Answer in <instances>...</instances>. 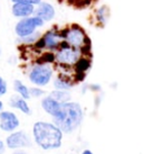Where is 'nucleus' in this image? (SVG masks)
I'll list each match as a JSON object with an SVG mask.
<instances>
[{
	"mask_svg": "<svg viewBox=\"0 0 143 154\" xmlns=\"http://www.w3.org/2000/svg\"><path fill=\"white\" fill-rule=\"evenodd\" d=\"M34 140L42 150H55L62 145L63 132L51 123L37 122L33 127Z\"/></svg>",
	"mask_w": 143,
	"mask_h": 154,
	"instance_id": "1",
	"label": "nucleus"
},
{
	"mask_svg": "<svg viewBox=\"0 0 143 154\" xmlns=\"http://www.w3.org/2000/svg\"><path fill=\"white\" fill-rule=\"evenodd\" d=\"M54 118V124L62 132L71 133L78 127L83 119V110L78 103H64Z\"/></svg>",
	"mask_w": 143,
	"mask_h": 154,
	"instance_id": "2",
	"label": "nucleus"
},
{
	"mask_svg": "<svg viewBox=\"0 0 143 154\" xmlns=\"http://www.w3.org/2000/svg\"><path fill=\"white\" fill-rule=\"evenodd\" d=\"M53 77V69L49 64L36 63L30 68L28 72L29 81L36 87H45L51 80Z\"/></svg>",
	"mask_w": 143,
	"mask_h": 154,
	"instance_id": "3",
	"label": "nucleus"
},
{
	"mask_svg": "<svg viewBox=\"0 0 143 154\" xmlns=\"http://www.w3.org/2000/svg\"><path fill=\"white\" fill-rule=\"evenodd\" d=\"M45 23L37 16H30V17L21 18L18 19L17 24L15 25V33L17 37H26L28 35H31L33 33L37 32V28H40L44 26Z\"/></svg>",
	"mask_w": 143,
	"mask_h": 154,
	"instance_id": "4",
	"label": "nucleus"
},
{
	"mask_svg": "<svg viewBox=\"0 0 143 154\" xmlns=\"http://www.w3.org/2000/svg\"><path fill=\"white\" fill-rule=\"evenodd\" d=\"M64 41L73 48L80 50L86 44H91V41L86 36L84 30L77 25H73L71 28H67V34Z\"/></svg>",
	"mask_w": 143,
	"mask_h": 154,
	"instance_id": "5",
	"label": "nucleus"
},
{
	"mask_svg": "<svg viewBox=\"0 0 143 154\" xmlns=\"http://www.w3.org/2000/svg\"><path fill=\"white\" fill-rule=\"evenodd\" d=\"M31 141L28 134L24 131H15L6 138V147L10 150H19L22 147H30Z\"/></svg>",
	"mask_w": 143,
	"mask_h": 154,
	"instance_id": "6",
	"label": "nucleus"
},
{
	"mask_svg": "<svg viewBox=\"0 0 143 154\" xmlns=\"http://www.w3.org/2000/svg\"><path fill=\"white\" fill-rule=\"evenodd\" d=\"M80 57V52L76 48L71 46L67 47H59L58 51L55 54V61H57L62 65H74L76 61Z\"/></svg>",
	"mask_w": 143,
	"mask_h": 154,
	"instance_id": "7",
	"label": "nucleus"
},
{
	"mask_svg": "<svg viewBox=\"0 0 143 154\" xmlns=\"http://www.w3.org/2000/svg\"><path fill=\"white\" fill-rule=\"evenodd\" d=\"M19 125H20L19 118L13 111H0V129L2 132L13 133L19 127Z\"/></svg>",
	"mask_w": 143,
	"mask_h": 154,
	"instance_id": "8",
	"label": "nucleus"
},
{
	"mask_svg": "<svg viewBox=\"0 0 143 154\" xmlns=\"http://www.w3.org/2000/svg\"><path fill=\"white\" fill-rule=\"evenodd\" d=\"M35 16H37L42 19L44 23L51 22L55 17V8L54 6L49 2H44L42 1L39 5L35 7Z\"/></svg>",
	"mask_w": 143,
	"mask_h": 154,
	"instance_id": "9",
	"label": "nucleus"
},
{
	"mask_svg": "<svg viewBox=\"0 0 143 154\" xmlns=\"http://www.w3.org/2000/svg\"><path fill=\"white\" fill-rule=\"evenodd\" d=\"M42 39L44 42L45 48L47 50H57L59 47V44L63 39L59 36V32L56 28H51V30H47L45 34L42 36Z\"/></svg>",
	"mask_w": 143,
	"mask_h": 154,
	"instance_id": "10",
	"label": "nucleus"
},
{
	"mask_svg": "<svg viewBox=\"0 0 143 154\" xmlns=\"http://www.w3.org/2000/svg\"><path fill=\"white\" fill-rule=\"evenodd\" d=\"M35 7L33 5L28 4H13L11 6V14L15 18L21 19V18L30 17L35 13Z\"/></svg>",
	"mask_w": 143,
	"mask_h": 154,
	"instance_id": "11",
	"label": "nucleus"
},
{
	"mask_svg": "<svg viewBox=\"0 0 143 154\" xmlns=\"http://www.w3.org/2000/svg\"><path fill=\"white\" fill-rule=\"evenodd\" d=\"M9 106L13 108V109H18L25 115H30L31 114V109H30L27 100L19 97L18 94H13L9 98Z\"/></svg>",
	"mask_w": 143,
	"mask_h": 154,
	"instance_id": "12",
	"label": "nucleus"
},
{
	"mask_svg": "<svg viewBox=\"0 0 143 154\" xmlns=\"http://www.w3.org/2000/svg\"><path fill=\"white\" fill-rule=\"evenodd\" d=\"M60 105L58 101H56L55 99H53L51 96H47L42 100V109L46 111L47 114H49L51 116H56V114L58 112Z\"/></svg>",
	"mask_w": 143,
	"mask_h": 154,
	"instance_id": "13",
	"label": "nucleus"
},
{
	"mask_svg": "<svg viewBox=\"0 0 143 154\" xmlns=\"http://www.w3.org/2000/svg\"><path fill=\"white\" fill-rule=\"evenodd\" d=\"M13 90L16 91V94L21 97V98L28 100L30 99V94H29V88L26 86L25 83L20 80H15L13 81Z\"/></svg>",
	"mask_w": 143,
	"mask_h": 154,
	"instance_id": "14",
	"label": "nucleus"
},
{
	"mask_svg": "<svg viewBox=\"0 0 143 154\" xmlns=\"http://www.w3.org/2000/svg\"><path fill=\"white\" fill-rule=\"evenodd\" d=\"M54 87L56 88V90H68L73 87V82L68 78L64 77V75H59L55 79Z\"/></svg>",
	"mask_w": 143,
	"mask_h": 154,
	"instance_id": "15",
	"label": "nucleus"
},
{
	"mask_svg": "<svg viewBox=\"0 0 143 154\" xmlns=\"http://www.w3.org/2000/svg\"><path fill=\"white\" fill-rule=\"evenodd\" d=\"M49 96L53 99H55L56 101H58L59 103H68L69 99H71V94L66 90H55V91L51 92Z\"/></svg>",
	"mask_w": 143,
	"mask_h": 154,
	"instance_id": "16",
	"label": "nucleus"
},
{
	"mask_svg": "<svg viewBox=\"0 0 143 154\" xmlns=\"http://www.w3.org/2000/svg\"><path fill=\"white\" fill-rule=\"evenodd\" d=\"M39 37H40V33L35 32V33H33L31 35H28V36H26V37H20V38L18 37L17 42L22 44V45H34L38 41Z\"/></svg>",
	"mask_w": 143,
	"mask_h": 154,
	"instance_id": "17",
	"label": "nucleus"
},
{
	"mask_svg": "<svg viewBox=\"0 0 143 154\" xmlns=\"http://www.w3.org/2000/svg\"><path fill=\"white\" fill-rule=\"evenodd\" d=\"M75 70L76 72H84L85 71H87L91 66V61L89 59H86V57H80L78 60L76 61L75 64Z\"/></svg>",
	"mask_w": 143,
	"mask_h": 154,
	"instance_id": "18",
	"label": "nucleus"
},
{
	"mask_svg": "<svg viewBox=\"0 0 143 154\" xmlns=\"http://www.w3.org/2000/svg\"><path fill=\"white\" fill-rule=\"evenodd\" d=\"M55 62V54L51 53V52H47L45 54H42L40 56V59L38 60L37 63H42V64H49V63H53Z\"/></svg>",
	"mask_w": 143,
	"mask_h": 154,
	"instance_id": "19",
	"label": "nucleus"
},
{
	"mask_svg": "<svg viewBox=\"0 0 143 154\" xmlns=\"http://www.w3.org/2000/svg\"><path fill=\"white\" fill-rule=\"evenodd\" d=\"M45 91L42 89H40V87H33V88H29V94H30V98L34 97V98H39L44 96Z\"/></svg>",
	"mask_w": 143,
	"mask_h": 154,
	"instance_id": "20",
	"label": "nucleus"
},
{
	"mask_svg": "<svg viewBox=\"0 0 143 154\" xmlns=\"http://www.w3.org/2000/svg\"><path fill=\"white\" fill-rule=\"evenodd\" d=\"M8 92V83L0 75V97H4Z\"/></svg>",
	"mask_w": 143,
	"mask_h": 154,
	"instance_id": "21",
	"label": "nucleus"
},
{
	"mask_svg": "<svg viewBox=\"0 0 143 154\" xmlns=\"http://www.w3.org/2000/svg\"><path fill=\"white\" fill-rule=\"evenodd\" d=\"M13 4H28L33 6H37L42 2V0H10Z\"/></svg>",
	"mask_w": 143,
	"mask_h": 154,
	"instance_id": "22",
	"label": "nucleus"
},
{
	"mask_svg": "<svg viewBox=\"0 0 143 154\" xmlns=\"http://www.w3.org/2000/svg\"><path fill=\"white\" fill-rule=\"evenodd\" d=\"M85 78V73L84 72H76L75 75V80L76 81H83Z\"/></svg>",
	"mask_w": 143,
	"mask_h": 154,
	"instance_id": "23",
	"label": "nucleus"
},
{
	"mask_svg": "<svg viewBox=\"0 0 143 154\" xmlns=\"http://www.w3.org/2000/svg\"><path fill=\"white\" fill-rule=\"evenodd\" d=\"M6 152V144L2 140H0V154H4Z\"/></svg>",
	"mask_w": 143,
	"mask_h": 154,
	"instance_id": "24",
	"label": "nucleus"
},
{
	"mask_svg": "<svg viewBox=\"0 0 143 154\" xmlns=\"http://www.w3.org/2000/svg\"><path fill=\"white\" fill-rule=\"evenodd\" d=\"M13 154H28L27 152H25V151H21V150H16L15 152H13Z\"/></svg>",
	"mask_w": 143,
	"mask_h": 154,
	"instance_id": "25",
	"label": "nucleus"
},
{
	"mask_svg": "<svg viewBox=\"0 0 143 154\" xmlns=\"http://www.w3.org/2000/svg\"><path fill=\"white\" fill-rule=\"evenodd\" d=\"M82 154H93V152L92 151H89V150H85Z\"/></svg>",
	"mask_w": 143,
	"mask_h": 154,
	"instance_id": "26",
	"label": "nucleus"
},
{
	"mask_svg": "<svg viewBox=\"0 0 143 154\" xmlns=\"http://www.w3.org/2000/svg\"><path fill=\"white\" fill-rule=\"evenodd\" d=\"M2 109H4V103L0 100V111H2Z\"/></svg>",
	"mask_w": 143,
	"mask_h": 154,
	"instance_id": "27",
	"label": "nucleus"
},
{
	"mask_svg": "<svg viewBox=\"0 0 143 154\" xmlns=\"http://www.w3.org/2000/svg\"><path fill=\"white\" fill-rule=\"evenodd\" d=\"M0 56H1V47H0Z\"/></svg>",
	"mask_w": 143,
	"mask_h": 154,
	"instance_id": "28",
	"label": "nucleus"
}]
</instances>
